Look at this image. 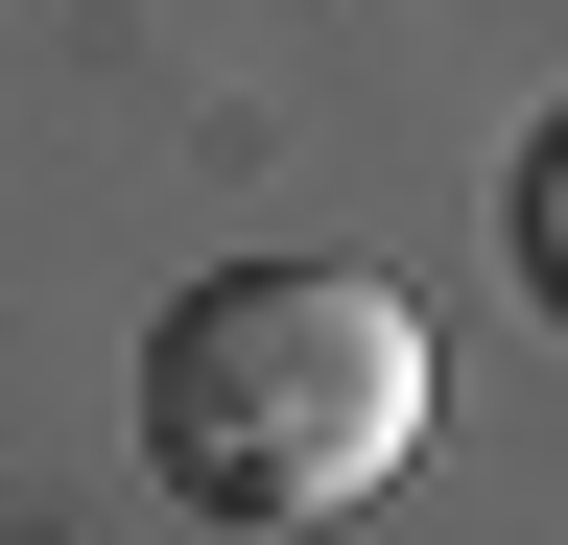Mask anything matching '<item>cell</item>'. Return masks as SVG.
I'll use <instances>...</instances> for the list:
<instances>
[{
    "instance_id": "obj_1",
    "label": "cell",
    "mask_w": 568,
    "mask_h": 545,
    "mask_svg": "<svg viewBox=\"0 0 568 545\" xmlns=\"http://www.w3.org/2000/svg\"><path fill=\"white\" fill-rule=\"evenodd\" d=\"M142 451L213 522H332L426 451V309L355 285V261H213V285L142 332Z\"/></svg>"
},
{
    "instance_id": "obj_2",
    "label": "cell",
    "mask_w": 568,
    "mask_h": 545,
    "mask_svg": "<svg viewBox=\"0 0 568 545\" xmlns=\"http://www.w3.org/2000/svg\"><path fill=\"white\" fill-rule=\"evenodd\" d=\"M521 261H545V309H568V119L521 143Z\"/></svg>"
}]
</instances>
